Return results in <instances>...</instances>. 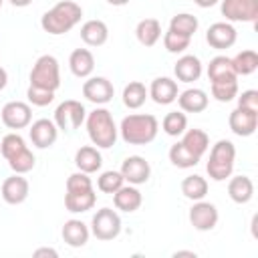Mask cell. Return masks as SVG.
Listing matches in <instances>:
<instances>
[{
	"instance_id": "cell-43",
	"label": "cell",
	"mask_w": 258,
	"mask_h": 258,
	"mask_svg": "<svg viewBox=\"0 0 258 258\" xmlns=\"http://www.w3.org/2000/svg\"><path fill=\"white\" fill-rule=\"evenodd\" d=\"M34 256H36V258H40V256H52V258H56L58 254H56V250H52V248H38V250H34Z\"/></svg>"
},
{
	"instance_id": "cell-32",
	"label": "cell",
	"mask_w": 258,
	"mask_h": 258,
	"mask_svg": "<svg viewBox=\"0 0 258 258\" xmlns=\"http://www.w3.org/2000/svg\"><path fill=\"white\" fill-rule=\"evenodd\" d=\"M181 194L187 200H194V202L204 200L206 194H208V181H206V177H202L198 173L183 177V181H181Z\"/></svg>"
},
{
	"instance_id": "cell-8",
	"label": "cell",
	"mask_w": 258,
	"mask_h": 258,
	"mask_svg": "<svg viewBox=\"0 0 258 258\" xmlns=\"http://www.w3.org/2000/svg\"><path fill=\"white\" fill-rule=\"evenodd\" d=\"M87 117V111L83 107L81 101H75V99H67L62 101L56 109H54V125L60 129V131H75L81 127V123L85 121Z\"/></svg>"
},
{
	"instance_id": "cell-39",
	"label": "cell",
	"mask_w": 258,
	"mask_h": 258,
	"mask_svg": "<svg viewBox=\"0 0 258 258\" xmlns=\"http://www.w3.org/2000/svg\"><path fill=\"white\" fill-rule=\"evenodd\" d=\"M189 42H191L189 36H183V34L173 32V30H167V32L163 34V46L167 48V52H173V54L183 52V50L189 46Z\"/></svg>"
},
{
	"instance_id": "cell-22",
	"label": "cell",
	"mask_w": 258,
	"mask_h": 258,
	"mask_svg": "<svg viewBox=\"0 0 258 258\" xmlns=\"http://www.w3.org/2000/svg\"><path fill=\"white\" fill-rule=\"evenodd\" d=\"M208 93L202 89H185L183 93L177 95V105L185 113H202L208 109Z\"/></svg>"
},
{
	"instance_id": "cell-46",
	"label": "cell",
	"mask_w": 258,
	"mask_h": 258,
	"mask_svg": "<svg viewBox=\"0 0 258 258\" xmlns=\"http://www.w3.org/2000/svg\"><path fill=\"white\" fill-rule=\"evenodd\" d=\"M32 0H10V4L12 6H16V8H24V6H28Z\"/></svg>"
},
{
	"instance_id": "cell-6",
	"label": "cell",
	"mask_w": 258,
	"mask_h": 258,
	"mask_svg": "<svg viewBox=\"0 0 258 258\" xmlns=\"http://www.w3.org/2000/svg\"><path fill=\"white\" fill-rule=\"evenodd\" d=\"M30 85L46 91H56L60 87V69L52 54H42L36 58L30 71Z\"/></svg>"
},
{
	"instance_id": "cell-42",
	"label": "cell",
	"mask_w": 258,
	"mask_h": 258,
	"mask_svg": "<svg viewBox=\"0 0 258 258\" xmlns=\"http://www.w3.org/2000/svg\"><path fill=\"white\" fill-rule=\"evenodd\" d=\"M238 107H244V109H250V111H258V91H254V89L242 91V95L238 97Z\"/></svg>"
},
{
	"instance_id": "cell-45",
	"label": "cell",
	"mask_w": 258,
	"mask_h": 258,
	"mask_svg": "<svg viewBox=\"0 0 258 258\" xmlns=\"http://www.w3.org/2000/svg\"><path fill=\"white\" fill-rule=\"evenodd\" d=\"M6 83H8V75H6V71L0 67V91L6 87Z\"/></svg>"
},
{
	"instance_id": "cell-15",
	"label": "cell",
	"mask_w": 258,
	"mask_h": 258,
	"mask_svg": "<svg viewBox=\"0 0 258 258\" xmlns=\"http://www.w3.org/2000/svg\"><path fill=\"white\" fill-rule=\"evenodd\" d=\"M28 135H30V141H32L34 147L46 149V147L54 145V141L58 137V127L50 119H38V121H34L30 125Z\"/></svg>"
},
{
	"instance_id": "cell-35",
	"label": "cell",
	"mask_w": 258,
	"mask_h": 258,
	"mask_svg": "<svg viewBox=\"0 0 258 258\" xmlns=\"http://www.w3.org/2000/svg\"><path fill=\"white\" fill-rule=\"evenodd\" d=\"M169 30L191 38L196 34V30H198V18L194 14H189V12H179L169 20Z\"/></svg>"
},
{
	"instance_id": "cell-13",
	"label": "cell",
	"mask_w": 258,
	"mask_h": 258,
	"mask_svg": "<svg viewBox=\"0 0 258 258\" xmlns=\"http://www.w3.org/2000/svg\"><path fill=\"white\" fill-rule=\"evenodd\" d=\"M121 175L125 181H129L131 185H141L149 179L151 175V167H149V161L141 155H129L123 159L121 163Z\"/></svg>"
},
{
	"instance_id": "cell-41",
	"label": "cell",
	"mask_w": 258,
	"mask_h": 258,
	"mask_svg": "<svg viewBox=\"0 0 258 258\" xmlns=\"http://www.w3.org/2000/svg\"><path fill=\"white\" fill-rule=\"evenodd\" d=\"M91 187H93V181H91L89 173H85V171L71 173L67 179V191H81V189H91Z\"/></svg>"
},
{
	"instance_id": "cell-40",
	"label": "cell",
	"mask_w": 258,
	"mask_h": 258,
	"mask_svg": "<svg viewBox=\"0 0 258 258\" xmlns=\"http://www.w3.org/2000/svg\"><path fill=\"white\" fill-rule=\"evenodd\" d=\"M26 97H28V103L34 105V107H46L54 101V91H46V89H38V87H28L26 91Z\"/></svg>"
},
{
	"instance_id": "cell-20",
	"label": "cell",
	"mask_w": 258,
	"mask_h": 258,
	"mask_svg": "<svg viewBox=\"0 0 258 258\" xmlns=\"http://www.w3.org/2000/svg\"><path fill=\"white\" fill-rule=\"evenodd\" d=\"M141 202H143L141 191H139L135 185H131V183H129V185L123 183V185L113 194V204H115V208L121 210V212H127V214L139 210Z\"/></svg>"
},
{
	"instance_id": "cell-47",
	"label": "cell",
	"mask_w": 258,
	"mask_h": 258,
	"mask_svg": "<svg viewBox=\"0 0 258 258\" xmlns=\"http://www.w3.org/2000/svg\"><path fill=\"white\" fill-rule=\"evenodd\" d=\"M173 256H175V258H177V256H196V252H191V250H177Z\"/></svg>"
},
{
	"instance_id": "cell-48",
	"label": "cell",
	"mask_w": 258,
	"mask_h": 258,
	"mask_svg": "<svg viewBox=\"0 0 258 258\" xmlns=\"http://www.w3.org/2000/svg\"><path fill=\"white\" fill-rule=\"evenodd\" d=\"M109 4H113V6H125V4H129L131 0H107Z\"/></svg>"
},
{
	"instance_id": "cell-21",
	"label": "cell",
	"mask_w": 258,
	"mask_h": 258,
	"mask_svg": "<svg viewBox=\"0 0 258 258\" xmlns=\"http://www.w3.org/2000/svg\"><path fill=\"white\" fill-rule=\"evenodd\" d=\"M69 69L75 77L79 79H87L91 77L93 69H95V56L89 48H75L69 56Z\"/></svg>"
},
{
	"instance_id": "cell-25",
	"label": "cell",
	"mask_w": 258,
	"mask_h": 258,
	"mask_svg": "<svg viewBox=\"0 0 258 258\" xmlns=\"http://www.w3.org/2000/svg\"><path fill=\"white\" fill-rule=\"evenodd\" d=\"M109 38V28L103 20H87L83 26H81V40L87 44V46H101L105 44Z\"/></svg>"
},
{
	"instance_id": "cell-18",
	"label": "cell",
	"mask_w": 258,
	"mask_h": 258,
	"mask_svg": "<svg viewBox=\"0 0 258 258\" xmlns=\"http://www.w3.org/2000/svg\"><path fill=\"white\" fill-rule=\"evenodd\" d=\"M149 97L157 103V105H169L177 99V83L169 77H157L151 81V87L147 89Z\"/></svg>"
},
{
	"instance_id": "cell-10",
	"label": "cell",
	"mask_w": 258,
	"mask_h": 258,
	"mask_svg": "<svg viewBox=\"0 0 258 258\" xmlns=\"http://www.w3.org/2000/svg\"><path fill=\"white\" fill-rule=\"evenodd\" d=\"M0 117H2V123L8 127V129H24L30 125L32 121V109L28 103L24 101H10L2 107L0 111Z\"/></svg>"
},
{
	"instance_id": "cell-19",
	"label": "cell",
	"mask_w": 258,
	"mask_h": 258,
	"mask_svg": "<svg viewBox=\"0 0 258 258\" xmlns=\"http://www.w3.org/2000/svg\"><path fill=\"white\" fill-rule=\"evenodd\" d=\"M202 60L196 54H183L177 58L175 67H173V75L177 81L181 83H194L202 77Z\"/></svg>"
},
{
	"instance_id": "cell-4",
	"label": "cell",
	"mask_w": 258,
	"mask_h": 258,
	"mask_svg": "<svg viewBox=\"0 0 258 258\" xmlns=\"http://www.w3.org/2000/svg\"><path fill=\"white\" fill-rule=\"evenodd\" d=\"M0 151L4 155V159L8 161L10 169L14 173H28L32 167H34V155L32 151L26 147L24 139L18 135V133H8L2 137L0 141Z\"/></svg>"
},
{
	"instance_id": "cell-17",
	"label": "cell",
	"mask_w": 258,
	"mask_h": 258,
	"mask_svg": "<svg viewBox=\"0 0 258 258\" xmlns=\"http://www.w3.org/2000/svg\"><path fill=\"white\" fill-rule=\"evenodd\" d=\"M2 200L10 206H18L28 198V181L22 173H14L2 181Z\"/></svg>"
},
{
	"instance_id": "cell-37",
	"label": "cell",
	"mask_w": 258,
	"mask_h": 258,
	"mask_svg": "<svg viewBox=\"0 0 258 258\" xmlns=\"http://www.w3.org/2000/svg\"><path fill=\"white\" fill-rule=\"evenodd\" d=\"M169 161L175 165V167H181V169H187V167H194L200 163V157L191 155L179 141L175 145L169 147Z\"/></svg>"
},
{
	"instance_id": "cell-7",
	"label": "cell",
	"mask_w": 258,
	"mask_h": 258,
	"mask_svg": "<svg viewBox=\"0 0 258 258\" xmlns=\"http://www.w3.org/2000/svg\"><path fill=\"white\" fill-rule=\"evenodd\" d=\"M91 234L97 240H103V242L115 240L121 234V218H119V214L115 210H111V208L97 210V214L91 220Z\"/></svg>"
},
{
	"instance_id": "cell-49",
	"label": "cell",
	"mask_w": 258,
	"mask_h": 258,
	"mask_svg": "<svg viewBox=\"0 0 258 258\" xmlns=\"http://www.w3.org/2000/svg\"><path fill=\"white\" fill-rule=\"evenodd\" d=\"M2 2H4V0H0V6H2Z\"/></svg>"
},
{
	"instance_id": "cell-31",
	"label": "cell",
	"mask_w": 258,
	"mask_h": 258,
	"mask_svg": "<svg viewBox=\"0 0 258 258\" xmlns=\"http://www.w3.org/2000/svg\"><path fill=\"white\" fill-rule=\"evenodd\" d=\"M147 97H149V93L141 81H131L123 89V105L129 109H139L147 101Z\"/></svg>"
},
{
	"instance_id": "cell-24",
	"label": "cell",
	"mask_w": 258,
	"mask_h": 258,
	"mask_svg": "<svg viewBox=\"0 0 258 258\" xmlns=\"http://www.w3.org/2000/svg\"><path fill=\"white\" fill-rule=\"evenodd\" d=\"M60 234H62V240H64L69 246L81 248V246H85V244L89 242L91 230H89V226H87L85 222H81V220H67L64 226H62V230H60Z\"/></svg>"
},
{
	"instance_id": "cell-44",
	"label": "cell",
	"mask_w": 258,
	"mask_h": 258,
	"mask_svg": "<svg viewBox=\"0 0 258 258\" xmlns=\"http://www.w3.org/2000/svg\"><path fill=\"white\" fill-rule=\"evenodd\" d=\"M200 8H212V6H216L220 0H194Z\"/></svg>"
},
{
	"instance_id": "cell-1",
	"label": "cell",
	"mask_w": 258,
	"mask_h": 258,
	"mask_svg": "<svg viewBox=\"0 0 258 258\" xmlns=\"http://www.w3.org/2000/svg\"><path fill=\"white\" fill-rule=\"evenodd\" d=\"M83 18V8L73 0H60L50 10H46L40 18V26L44 32L58 36L73 30Z\"/></svg>"
},
{
	"instance_id": "cell-16",
	"label": "cell",
	"mask_w": 258,
	"mask_h": 258,
	"mask_svg": "<svg viewBox=\"0 0 258 258\" xmlns=\"http://www.w3.org/2000/svg\"><path fill=\"white\" fill-rule=\"evenodd\" d=\"M238 38V32L236 28L230 24V22H214L208 32H206V40L212 48H218V50H224V48H230L234 46Z\"/></svg>"
},
{
	"instance_id": "cell-33",
	"label": "cell",
	"mask_w": 258,
	"mask_h": 258,
	"mask_svg": "<svg viewBox=\"0 0 258 258\" xmlns=\"http://www.w3.org/2000/svg\"><path fill=\"white\" fill-rule=\"evenodd\" d=\"M232 69L234 73L240 77H246V75H252L256 69H258V52L256 50H242L238 52L234 58H232Z\"/></svg>"
},
{
	"instance_id": "cell-5",
	"label": "cell",
	"mask_w": 258,
	"mask_h": 258,
	"mask_svg": "<svg viewBox=\"0 0 258 258\" xmlns=\"http://www.w3.org/2000/svg\"><path fill=\"white\" fill-rule=\"evenodd\" d=\"M234 161H236V147L228 139H220L212 151L210 159L206 163V171L214 181H224L232 175L234 171Z\"/></svg>"
},
{
	"instance_id": "cell-34",
	"label": "cell",
	"mask_w": 258,
	"mask_h": 258,
	"mask_svg": "<svg viewBox=\"0 0 258 258\" xmlns=\"http://www.w3.org/2000/svg\"><path fill=\"white\" fill-rule=\"evenodd\" d=\"M230 77H238L232 69V58L220 54V56H214L208 64V79L210 83L212 81H222V79H230Z\"/></svg>"
},
{
	"instance_id": "cell-9",
	"label": "cell",
	"mask_w": 258,
	"mask_h": 258,
	"mask_svg": "<svg viewBox=\"0 0 258 258\" xmlns=\"http://www.w3.org/2000/svg\"><path fill=\"white\" fill-rule=\"evenodd\" d=\"M220 10L230 22H256L258 0H222Z\"/></svg>"
},
{
	"instance_id": "cell-27",
	"label": "cell",
	"mask_w": 258,
	"mask_h": 258,
	"mask_svg": "<svg viewBox=\"0 0 258 258\" xmlns=\"http://www.w3.org/2000/svg\"><path fill=\"white\" fill-rule=\"evenodd\" d=\"M191 155H196V157H200L202 159V155L208 151V147H210V137H208V133L206 131H202V129H185L183 133H181V141H179Z\"/></svg>"
},
{
	"instance_id": "cell-23",
	"label": "cell",
	"mask_w": 258,
	"mask_h": 258,
	"mask_svg": "<svg viewBox=\"0 0 258 258\" xmlns=\"http://www.w3.org/2000/svg\"><path fill=\"white\" fill-rule=\"evenodd\" d=\"M97 202L95 189H81V191H67L64 194V208L71 214H83L89 212Z\"/></svg>"
},
{
	"instance_id": "cell-26",
	"label": "cell",
	"mask_w": 258,
	"mask_h": 258,
	"mask_svg": "<svg viewBox=\"0 0 258 258\" xmlns=\"http://www.w3.org/2000/svg\"><path fill=\"white\" fill-rule=\"evenodd\" d=\"M75 165L79 167V171L85 173H95L101 169L103 165V157L99 153V149L95 145H83L81 149H77L75 153Z\"/></svg>"
},
{
	"instance_id": "cell-29",
	"label": "cell",
	"mask_w": 258,
	"mask_h": 258,
	"mask_svg": "<svg viewBox=\"0 0 258 258\" xmlns=\"http://www.w3.org/2000/svg\"><path fill=\"white\" fill-rule=\"evenodd\" d=\"M135 36L143 46H153L161 38V24L157 18H143L137 22Z\"/></svg>"
},
{
	"instance_id": "cell-3",
	"label": "cell",
	"mask_w": 258,
	"mask_h": 258,
	"mask_svg": "<svg viewBox=\"0 0 258 258\" xmlns=\"http://www.w3.org/2000/svg\"><path fill=\"white\" fill-rule=\"evenodd\" d=\"M85 121H87V133L93 145H97L99 149H109L115 145L119 129L113 121L111 111H107L105 107H97L85 117Z\"/></svg>"
},
{
	"instance_id": "cell-11",
	"label": "cell",
	"mask_w": 258,
	"mask_h": 258,
	"mask_svg": "<svg viewBox=\"0 0 258 258\" xmlns=\"http://www.w3.org/2000/svg\"><path fill=\"white\" fill-rule=\"evenodd\" d=\"M218 218H220L218 208L210 202H204V200H198L189 210V224L200 232L214 230L218 224Z\"/></svg>"
},
{
	"instance_id": "cell-36",
	"label": "cell",
	"mask_w": 258,
	"mask_h": 258,
	"mask_svg": "<svg viewBox=\"0 0 258 258\" xmlns=\"http://www.w3.org/2000/svg\"><path fill=\"white\" fill-rule=\"evenodd\" d=\"M161 127H163V131H165L169 137H179V135L187 129V117H185V113H181V111H169V113L163 117Z\"/></svg>"
},
{
	"instance_id": "cell-38",
	"label": "cell",
	"mask_w": 258,
	"mask_h": 258,
	"mask_svg": "<svg viewBox=\"0 0 258 258\" xmlns=\"http://www.w3.org/2000/svg\"><path fill=\"white\" fill-rule=\"evenodd\" d=\"M125 183L121 171H103L99 177H97V187L103 191V194H115L121 185Z\"/></svg>"
},
{
	"instance_id": "cell-14",
	"label": "cell",
	"mask_w": 258,
	"mask_h": 258,
	"mask_svg": "<svg viewBox=\"0 0 258 258\" xmlns=\"http://www.w3.org/2000/svg\"><path fill=\"white\" fill-rule=\"evenodd\" d=\"M228 125L232 129L234 135L238 137H250L256 127H258V111H250L244 107H236L230 117H228Z\"/></svg>"
},
{
	"instance_id": "cell-30",
	"label": "cell",
	"mask_w": 258,
	"mask_h": 258,
	"mask_svg": "<svg viewBox=\"0 0 258 258\" xmlns=\"http://www.w3.org/2000/svg\"><path fill=\"white\" fill-rule=\"evenodd\" d=\"M212 97L220 103H230L232 99H236L238 97V77L212 81Z\"/></svg>"
},
{
	"instance_id": "cell-28",
	"label": "cell",
	"mask_w": 258,
	"mask_h": 258,
	"mask_svg": "<svg viewBox=\"0 0 258 258\" xmlns=\"http://www.w3.org/2000/svg\"><path fill=\"white\" fill-rule=\"evenodd\" d=\"M228 196L236 204H248L254 196V183L248 175H234L228 181Z\"/></svg>"
},
{
	"instance_id": "cell-2",
	"label": "cell",
	"mask_w": 258,
	"mask_h": 258,
	"mask_svg": "<svg viewBox=\"0 0 258 258\" xmlns=\"http://www.w3.org/2000/svg\"><path fill=\"white\" fill-rule=\"evenodd\" d=\"M159 123L149 113H133L121 121V139L129 145H147L157 137Z\"/></svg>"
},
{
	"instance_id": "cell-12",
	"label": "cell",
	"mask_w": 258,
	"mask_h": 258,
	"mask_svg": "<svg viewBox=\"0 0 258 258\" xmlns=\"http://www.w3.org/2000/svg\"><path fill=\"white\" fill-rule=\"evenodd\" d=\"M113 95H115L113 83L105 77H87V81L83 83V97L95 105L109 103Z\"/></svg>"
}]
</instances>
